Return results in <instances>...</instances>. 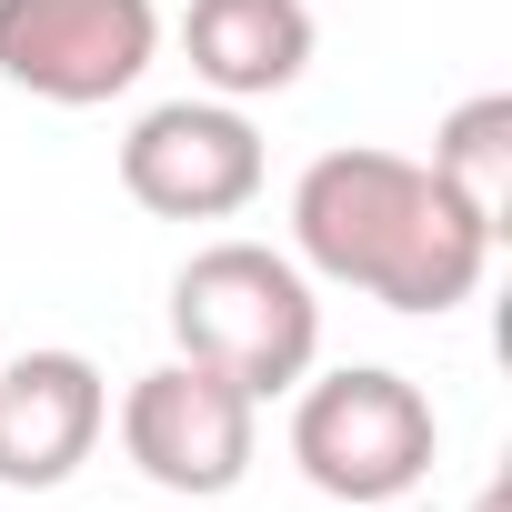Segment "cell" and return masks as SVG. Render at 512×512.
I'll list each match as a JSON object with an SVG mask.
<instances>
[{"mask_svg": "<svg viewBox=\"0 0 512 512\" xmlns=\"http://www.w3.org/2000/svg\"><path fill=\"white\" fill-rule=\"evenodd\" d=\"M171 352L211 362L221 382H241L251 402L292 392L322 362V302L312 272L272 241H211L171 272Z\"/></svg>", "mask_w": 512, "mask_h": 512, "instance_id": "2", "label": "cell"}, {"mask_svg": "<svg viewBox=\"0 0 512 512\" xmlns=\"http://www.w3.org/2000/svg\"><path fill=\"white\" fill-rule=\"evenodd\" d=\"M292 262L382 302V312H462L492 272V231L402 151H322L292 181Z\"/></svg>", "mask_w": 512, "mask_h": 512, "instance_id": "1", "label": "cell"}, {"mask_svg": "<svg viewBox=\"0 0 512 512\" xmlns=\"http://www.w3.org/2000/svg\"><path fill=\"white\" fill-rule=\"evenodd\" d=\"M111 422V382L91 352H21L0 362V492H61Z\"/></svg>", "mask_w": 512, "mask_h": 512, "instance_id": "7", "label": "cell"}, {"mask_svg": "<svg viewBox=\"0 0 512 512\" xmlns=\"http://www.w3.org/2000/svg\"><path fill=\"white\" fill-rule=\"evenodd\" d=\"M151 61H161L151 0H0V81L31 91V101L101 111Z\"/></svg>", "mask_w": 512, "mask_h": 512, "instance_id": "5", "label": "cell"}, {"mask_svg": "<svg viewBox=\"0 0 512 512\" xmlns=\"http://www.w3.org/2000/svg\"><path fill=\"white\" fill-rule=\"evenodd\" d=\"M432 181L502 241V201H512V91H472L432 131Z\"/></svg>", "mask_w": 512, "mask_h": 512, "instance_id": "9", "label": "cell"}, {"mask_svg": "<svg viewBox=\"0 0 512 512\" xmlns=\"http://www.w3.org/2000/svg\"><path fill=\"white\" fill-rule=\"evenodd\" d=\"M472 512H512V482H482V492H472Z\"/></svg>", "mask_w": 512, "mask_h": 512, "instance_id": "10", "label": "cell"}, {"mask_svg": "<svg viewBox=\"0 0 512 512\" xmlns=\"http://www.w3.org/2000/svg\"><path fill=\"white\" fill-rule=\"evenodd\" d=\"M121 452L151 492H181V502H221L251 452H262V402L241 382H221L211 362H161L121 392Z\"/></svg>", "mask_w": 512, "mask_h": 512, "instance_id": "4", "label": "cell"}, {"mask_svg": "<svg viewBox=\"0 0 512 512\" xmlns=\"http://www.w3.org/2000/svg\"><path fill=\"white\" fill-rule=\"evenodd\" d=\"M312 0H191L181 51L211 101H272L312 71Z\"/></svg>", "mask_w": 512, "mask_h": 512, "instance_id": "8", "label": "cell"}, {"mask_svg": "<svg viewBox=\"0 0 512 512\" xmlns=\"http://www.w3.org/2000/svg\"><path fill=\"white\" fill-rule=\"evenodd\" d=\"M442 452V422L422 402V382L382 372V362H342V372H302L292 382V462L312 492L372 512L402 502Z\"/></svg>", "mask_w": 512, "mask_h": 512, "instance_id": "3", "label": "cell"}, {"mask_svg": "<svg viewBox=\"0 0 512 512\" xmlns=\"http://www.w3.org/2000/svg\"><path fill=\"white\" fill-rule=\"evenodd\" d=\"M121 191L151 221H231L262 191V131L241 101H161L121 141Z\"/></svg>", "mask_w": 512, "mask_h": 512, "instance_id": "6", "label": "cell"}]
</instances>
